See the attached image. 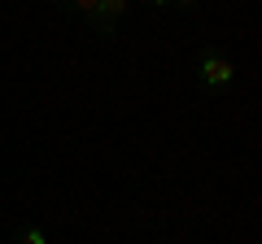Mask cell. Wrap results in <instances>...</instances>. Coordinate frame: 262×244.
Instances as JSON below:
<instances>
[{
	"instance_id": "obj_4",
	"label": "cell",
	"mask_w": 262,
	"mask_h": 244,
	"mask_svg": "<svg viewBox=\"0 0 262 244\" xmlns=\"http://www.w3.org/2000/svg\"><path fill=\"white\" fill-rule=\"evenodd\" d=\"M70 5H75V9H83V13H92V9H96V0H70Z\"/></svg>"
},
{
	"instance_id": "obj_6",
	"label": "cell",
	"mask_w": 262,
	"mask_h": 244,
	"mask_svg": "<svg viewBox=\"0 0 262 244\" xmlns=\"http://www.w3.org/2000/svg\"><path fill=\"white\" fill-rule=\"evenodd\" d=\"M149 5H170V0H149Z\"/></svg>"
},
{
	"instance_id": "obj_3",
	"label": "cell",
	"mask_w": 262,
	"mask_h": 244,
	"mask_svg": "<svg viewBox=\"0 0 262 244\" xmlns=\"http://www.w3.org/2000/svg\"><path fill=\"white\" fill-rule=\"evenodd\" d=\"M18 244H48V240H44V231H39L35 223H27V227L18 231Z\"/></svg>"
},
{
	"instance_id": "obj_5",
	"label": "cell",
	"mask_w": 262,
	"mask_h": 244,
	"mask_svg": "<svg viewBox=\"0 0 262 244\" xmlns=\"http://www.w3.org/2000/svg\"><path fill=\"white\" fill-rule=\"evenodd\" d=\"M170 5H179V9H192V5H196V0H170Z\"/></svg>"
},
{
	"instance_id": "obj_2",
	"label": "cell",
	"mask_w": 262,
	"mask_h": 244,
	"mask_svg": "<svg viewBox=\"0 0 262 244\" xmlns=\"http://www.w3.org/2000/svg\"><path fill=\"white\" fill-rule=\"evenodd\" d=\"M131 9V0H96V9L88 13L92 18V27L101 31V35H114V27H118V18Z\"/></svg>"
},
{
	"instance_id": "obj_1",
	"label": "cell",
	"mask_w": 262,
	"mask_h": 244,
	"mask_svg": "<svg viewBox=\"0 0 262 244\" xmlns=\"http://www.w3.org/2000/svg\"><path fill=\"white\" fill-rule=\"evenodd\" d=\"M196 79H201L206 92H223V87L236 83V61L227 53H219V48H206L201 61H196Z\"/></svg>"
}]
</instances>
